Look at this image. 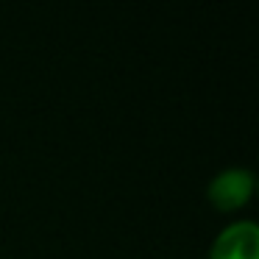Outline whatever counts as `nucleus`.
<instances>
[{
    "label": "nucleus",
    "mask_w": 259,
    "mask_h": 259,
    "mask_svg": "<svg viewBox=\"0 0 259 259\" xmlns=\"http://www.w3.org/2000/svg\"><path fill=\"white\" fill-rule=\"evenodd\" d=\"M253 192V173L248 167H226L218 176H212L206 187V195L212 201V206L223 209H237L251 198Z\"/></svg>",
    "instance_id": "obj_2"
},
{
    "label": "nucleus",
    "mask_w": 259,
    "mask_h": 259,
    "mask_svg": "<svg viewBox=\"0 0 259 259\" xmlns=\"http://www.w3.org/2000/svg\"><path fill=\"white\" fill-rule=\"evenodd\" d=\"M209 259H259V226L251 218L223 226L212 240Z\"/></svg>",
    "instance_id": "obj_1"
}]
</instances>
